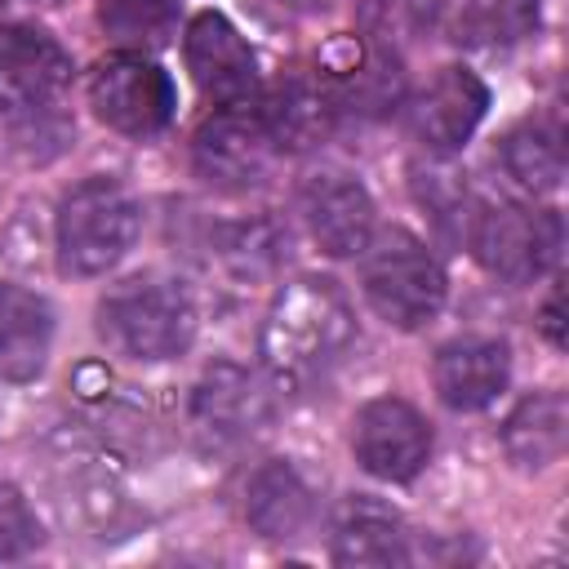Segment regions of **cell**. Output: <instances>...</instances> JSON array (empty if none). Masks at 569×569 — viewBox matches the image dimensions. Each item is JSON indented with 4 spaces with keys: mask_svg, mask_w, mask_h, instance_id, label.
I'll return each mask as SVG.
<instances>
[{
    "mask_svg": "<svg viewBox=\"0 0 569 569\" xmlns=\"http://www.w3.org/2000/svg\"><path fill=\"white\" fill-rule=\"evenodd\" d=\"M351 338H356V311L338 289V280L293 276L280 284V293L262 316L258 356L280 391H307L347 356Z\"/></svg>",
    "mask_w": 569,
    "mask_h": 569,
    "instance_id": "obj_1",
    "label": "cell"
},
{
    "mask_svg": "<svg viewBox=\"0 0 569 569\" xmlns=\"http://www.w3.org/2000/svg\"><path fill=\"white\" fill-rule=\"evenodd\" d=\"M71 53L31 22H0V120L18 138H67L62 98L71 89Z\"/></svg>",
    "mask_w": 569,
    "mask_h": 569,
    "instance_id": "obj_2",
    "label": "cell"
},
{
    "mask_svg": "<svg viewBox=\"0 0 569 569\" xmlns=\"http://www.w3.org/2000/svg\"><path fill=\"white\" fill-rule=\"evenodd\" d=\"M98 333L129 360H173L196 338V302L178 280L142 271L102 293Z\"/></svg>",
    "mask_w": 569,
    "mask_h": 569,
    "instance_id": "obj_3",
    "label": "cell"
},
{
    "mask_svg": "<svg viewBox=\"0 0 569 569\" xmlns=\"http://www.w3.org/2000/svg\"><path fill=\"white\" fill-rule=\"evenodd\" d=\"M142 213L129 187L116 178H84L76 182L53 218V244H58V267L67 276H107L138 240Z\"/></svg>",
    "mask_w": 569,
    "mask_h": 569,
    "instance_id": "obj_4",
    "label": "cell"
},
{
    "mask_svg": "<svg viewBox=\"0 0 569 569\" xmlns=\"http://www.w3.org/2000/svg\"><path fill=\"white\" fill-rule=\"evenodd\" d=\"M360 293L391 329H422L440 316L449 280L413 231L391 227L360 249Z\"/></svg>",
    "mask_w": 569,
    "mask_h": 569,
    "instance_id": "obj_5",
    "label": "cell"
},
{
    "mask_svg": "<svg viewBox=\"0 0 569 569\" xmlns=\"http://www.w3.org/2000/svg\"><path fill=\"white\" fill-rule=\"evenodd\" d=\"M89 107L107 129L124 138H156L173 120L178 89L151 53L116 49L89 71Z\"/></svg>",
    "mask_w": 569,
    "mask_h": 569,
    "instance_id": "obj_6",
    "label": "cell"
},
{
    "mask_svg": "<svg viewBox=\"0 0 569 569\" xmlns=\"http://www.w3.org/2000/svg\"><path fill=\"white\" fill-rule=\"evenodd\" d=\"M560 213L538 204H485L467 222L480 267L507 284H533L560 258Z\"/></svg>",
    "mask_w": 569,
    "mask_h": 569,
    "instance_id": "obj_7",
    "label": "cell"
},
{
    "mask_svg": "<svg viewBox=\"0 0 569 569\" xmlns=\"http://www.w3.org/2000/svg\"><path fill=\"white\" fill-rule=\"evenodd\" d=\"M276 160V142L258 116V107H218L200 120L191 138V164L196 173L218 191H249L267 178Z\"/></svg>",
    "mask_w": 569,
    "mask_h": 569,
    "instance_id": "obj_8",
    "label": "cell"
},
{
    "mask_svg": "<svg viewBox=\"0 0 569 569\" xmlns=\"http://www.w3.org/2000/svg\"><path fill=\"white\" fill-rule=\"evenodd\" d=\"M351 449H356V462L369 476L400 485V480H413L427 467L431 427L409 400L378 396V400L360 405V413L351 422Z\"/></svg>",
    "mask_w": 569,
    "mask_h": 569,
    "instance_id": "obj_9",
    "label": "cell"
},
{
    "mask_svg": "<svg viewBox=\"0 0 569 569\" xmlns=\"http://www.w3.org/2000/svg\"><path fill=\"white\" fill-rule=\"evenodd\" d=\"M182 58L196 89L213 107H249L258 93V58L249 40L213 9L196 13L182 36Z\"/></svg>",
    "mask_w": 569,
    "mask_h": 569,
    "instance_id": "obj_10",
    "label": "cell"
},
{
    "mask_svg": "<svg viewBox=\"0 0 569 569\" xmlns=\"http://www.w3.org/2000/svg\"><path fill=\"white\" fill-rule=\"evenodd\" d=\"M485 111H489V84L471 67L449 62L409 98V129L431 156H453L480 129Z\"/></svg>",
    "mask_w": 569,
    "mask_h": 569,
    "instance_id": "obj_11",
    "label": "cell"
},
{
    "mask_svg": "<svg viewBox=\"0 0 569 569\" xmlns=\"http://www.w3.org/2000/svg\"><path fill=\"white\" fill-rule=\"evenodd\" d=\"M298 204H302V222H307L311 240L329 258H356L373 236V196L347 169L325 164V169L307 173Z\"/></svg>",
    "mask_w": 569,
    "mask_h": 569,
    "instance_id": "obj_12",
    "label": "cell"
},
{
    "mask_svg": "<svg viewBox=\"0 0 569 569\" xmlns=\"http://www.w3.org/2000/svg\"><path fill=\"white\" fill-rule=\"evenodd\" d=\"M267 418H271L267 391L258 387V378H249V369L231 360L204 369V378L191 391V427L209 449L244 445L267 427Z\"/></svg>",
    "mask_w": 569,
    "mask_h": 569,
    "instance_id": "obj_13",
    "label": "cell"
},
{
    "mask_svg": "<svg viewBox=\"0 0 569 569\" xmlns=\"http://www.w3.org/2000/svg\"><path fill=\"white\" fill-rule=\"evenodd\" d=\"M507 378H511V347L489 333L449 338L431 360L436 396L458 413H476L493 405L507 391Z\"/></svg>",
    "mask_w": 569,
    "mask_h": 569,
    "instance_id": "obj_14",
    "label": "cell"
},
{
    "mask_svg": "<svg viewBox=\"0 0 569 569\" xmlns=\"http://www.w3.org/2000/svg\"><path fill=\"white\" fill-rule=\"evenodd\" d=\"M53 351V307L44 293L0 280V382H31Z\"/></svg>",
    "mask_w": 569,
    "mask_h": 569,
    "instance_id": "obj_15",
    "label": "cell"
},
{
    "mask_svg": "<svg viewBox=\"0 0 569 569\" xmlns=\"http://www.w3.org/2000/svg\"><path fill=\"white\" fill-rule=\"evenodd\" d=\"M338 111H342V93L329 80H316V76L280 80L267 93V102L258 107L276 151H307V147H316L320 138H329Z\"/></svg>",
    "mask_w": 569,
    "mask_h": 569,
    "instance_id": "obj_16",
    "label": "cell"
},
{
    "mask_svg": "<svg viewBox=\"0 0 569 569\" xmlns=\"http://www.w3.org/2000/svg\"><path fill=\"white\" fill-rule=\"evenodd\" d=\"M316 516V493L289 458L262 462L244 485V520L258 538H298Z\"/></svg>",
    "mask_w": 569,
    "mask_h": 569,
    "instance_id": "obj_17",
    "label": "cell"
},
{
    "mask_svg": "<svg viewBox=\"0 0 569 569\" xmlns=\"http://www.w3.org/2000/svg\"><path fill=\"white\" fill-rule=\"evenodd\" d=\"M329 556L338 565H405L409 533L387 502H378L369 493H351L333 516Z\"/></svg>",
    "mask_w": 569,
    "mask_h": 569,
    "instance_id": "obj_18",
    "label": "cell"
},
{
    "mask_svg": "<svg viewBox=\"0 0 569 569\" xmlns=\"http://www.w3.org/2000/svg\"><path fill=\"white\" fill-rule=\"evenodd\" d=\"M569 445V405L560 391L525 396L502 422V453L520 471H542L565 458Z\"/></svg>",
    "mask_w": 569,
    "mask_h": 569,
    "instance_id": "obj_19",
    "label": "cell"
},
{
    "mask_svg": "<svg viewBox=\"0 0 569 569\" xmlns=\"http://www.w3.org/2000/svg\"><path fill=\"white\" fill-rule=\"evenodd\" d=\"M502 169L529 191V196H547L560 187L565 178V133L556 120H520L507 138H502Z\"/></svg>",
    "mask_w": 569,
    "mask_h": 569,
    "instance_id": "obj_20",
    "label": "cell"
},
{
    "mask_svg": "<svg viewBox=\"0 0 569 569\" xmlns=\"http://www.w3.org/2000/svg\"><path fill=\"white\" fill-rule=\"evenodd\" d=\"M440 9H449L453 40L493 44V40H520L538 31L542 0H449Z\"/></svg>",
    "mask_w": 569,
    "mask_h": 569,
    "instance_id": "obj_21",
    "label": "cell"
},
{
    "mask_svg": "<svg viewBox=\"0 0 569 569\" xmlns=\"http://www.w3.org/2000/svg\"><path fill=\"white\" fill-rule=\"evenodd\" d=\"M98 22L120 49H156L178 31V0H98Z\"/></svg>",
    "mask_w": 569,
    "mask_h": 569,
    "instance_id": "obj_22",
    "label": "cell"
},
{
    "mask_svg": "<svg viewBox=\"0 0 569 569\" xmlns=\"http://www.w3.org/2000/svg\"><path fill=\"white\" fill-rule=\"evenodd\" d=\"M413 196L427 213H436V222L445 227H458L467 236V222H471V196H467V182L449 169V164H431V169H413Z\"/></svg>",
    "mask_w": 569,
    "mask_h": 569,
    "instance_id": "obj_23",
    "label": "cell"
},
{
    "mask_svg": "<svg viewBox=\"0 0 569 569\" xmlns=\"http://www.w3.org/2000/svg\"><path fill=\"white\" fill-rule=\"evenodd\" d=\"M40 547V520L13 485H0V560H22Z\"/></svg>",
    "mask_w": 569,
    "mask_h": 569,
    "instance_id": "obj_24",
    "label": "cell"
},
{
    "mask_svg": "<svg viewBox=\"0 0 569 569\" xmlns=\"http://www.w3.org/2000/svg\"><path fill=\"white\" fill-rule=\"evenodd\" d=\"M560 302H565V289L551 284L547 298H542V307H538V329H542V338H547L551 347H565V316H560Z\"/></svg>",
    "mask_w": 569,
    "mask_h": 569,
    "instance_id": "obj_25",
    "label": "cell"
},
{
    "mask_svg": "<svg viewBox=\"0 0 569 569\" xmlns=\"http://www.w3.org/2000/svg\"><path fill=\"white\" fill-rule=\"evenodd\" d=\"M40 4H58V0H40Z\"/></svg>",
    "mask_w": 569,
    "mask_h": 569,
    "instance_id": "obj_26",
    "label": "cell"
}]
</instances>
